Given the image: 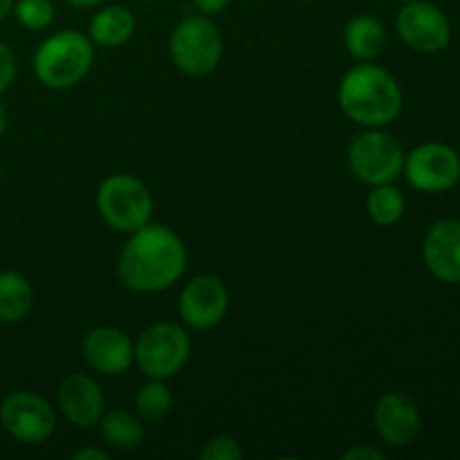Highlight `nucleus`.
Here are the masks:
<instances>
[{"label":"nucleus","mask_w":460,"mask_h":460,"mask_svg":"<svg viewBox=\"0 0 460 460\" xmlns=\"http://www.w3.org/2000/svg\"><path fill=\"white\" fill-rule=\"evenodd\" d=\"M187 245L171 227L148 223L128 234L117 261L121 286L139 295H155L173 288L187 270Z\"/></svg>","instance_id":"nucleus-1"},{"label":"nucleus","mask_w":460,"mask_h":460,"mask_svg":"<svg viewBox=\"0 0 460 460\" xmlns=\"http://www.w3.org/2000/svg\"><path fill=\"white\" fill-rule=\"evenodd\" d=\"M337 102L353 124L362 128H385L402 111V88L389 70L362 61L341 76Z\"/></svg>","instance_id":"nucleus-2"},{"label":"nucleus","mask_w":460,"mask_h":460,"mask_svg":"<svg viewBox=\"0 0 460 460\" xmlns=\"http://www.w3.org/2000/svg\"><path fill=\"white\" fill-rule=\"evenodd\" d=\"M94 61V43L79 30L49 34L34 52V75L45 88L67 90L88 76Z\"/></svg>","instance_id":"nucleus-3"},{"label":"nucleus","mask_w":460,"mask_h":460,"mask_svg":"<svg viewBox=\"0 0 460 460\" xmlns=\"http://www.w3.org/2000/svg\"><path fill=\"white\" fill-rule=\"evenodd\" d=\"M99 216L108 227L133 234L153 220V193L137 175L111 173L102 180L94 196Z\"/></svg>","instance_id":"nucleus-4"},{"label":"nucleus","mask_w":460,"mask_h":460,"mask_svg":"<svg viewBox=\"0 0 460 460\" xmlns=\"http://www.w3.org/2000/svg\"><path fill=\"white\" fill-rule=\"evenodd\" d=\"M223 34L205 13L182 18L169 36L171 61L187 76L200 79L211 75L223 61Z\"/></svg>","instance_id":"nucleus-5"},{"label":"nucleus","mask_w":460,"mask_h":460,"mask_svg":"<svg viewBox=\"0 0 460 460\" xmlns=\"http://www.w3.org/2000/svg\"><path fill=\"white\" fill-rule=\"evenodd\" d=\"M191 337L175 322H155L135 340V367L153 380H169L187 367Z\"/></svg>","instance_id":"nucleus-6"},{"label":"nucleus","mask_w":460,"mask_h":460,"mask_svg":"<svg viewBox=\"0 0 460 460\" xmlns=\"http://www.w3.org/2000/svg\"><path fill=\"white\" fill-rule=\"evenodd\" d=\"M404 155L402 144L382 128H364L350 139L346 151L350 173L368 187L395 182L402 175Z\"/></svg>","instance_id":"nucleus-7"},{"label":"nucleus","mask_w":460,"mask_h":460,"mask_svg":"<svg viewBox=\"0 0 460 460\" xmlns=\"http://www.w3.org/2000/svg\"><path fill=\"white\" fill-rule=\"evenodd\" d=\"M57 409L39 394L13 391L0 402V425L22 445H40L57 431Z\"/></svg>","instance_id":"nucleus-8"},{"label":"nucleus","mask_w":460,"mask_h":460,"mask_svg":"<svg viewBox=\"0 0 460 460\" xmlns=\"http://www.w3.org/2000/svg\"><path fill=\"white\" fill-rule=\"evenodd\" d=\"M402 173L407 175L409 184L418 191H449L460 180V155L447 144H420L404 155Z\"/></svg>","instance_id":"nucleus-9"},{"label":"nucleus","mask_w":460,"mask_h":460,"mask_svg":"<svg viewBox=\"0 0 460 460\" xmlns=\"http://www.w3.org/2000/svg\"><path fill=\"white\" fill-rule=\"evenodd\" d=\"M180 317L193 331H211L229 310V290L216 274H198L184 283L178 299Z\"/></svg>","instance_id":"nucleus-10"},{"label":"nucleus","mask_w":460,"mask_h":460,"mask_svg":"<svg viewBox=\"0 0 460 460\" xmlns=\"http://www.w3.org/2000/svg\"><path fill=\"white\" fill-rule=\"evenodd\" d=\"M395 30L402 43L413 52L436 54L447 48L452 39V27L447 16L427 0H411L404 3L395 18Z\"/></svg>","instance_id":"nucleus-11"},{"label":"nucleus","mask_w":460,"mask_h":460,"mask_svg":"<svg viewBox=\"0 0 460 460\" xmlns=\"http://www.w3.org/2000/svg\"><path fill=\"white\" fill-rule=\"evenodd\" d=\"M81 355L99 376H124L135 364V341L115 326H94L84 335Z\"/></svg>","instance_id":"nucleus-12"},{"label":"nucleus","mask_w":460,"mask_h":460,"mask_svg":"<svg viewBox=\"0 0 460 460\" xmlns=\"http://www.w3.org/2000/svg\"><path fill=\"white\" fill-rule=\"evenodd\" d=\"M58 411L76 429H93L106 411L102 385L88 373H70L57 391Z\"/></svg>","instance_id":"nucleus-13"},{"label":"nucleus","mask_w":460,"mask_h":460,"mask_svg":"<svg viewBox=\"0 0 460 460\" xmlns=\"http://www.w3.org/2000/svg\"><path fill=\"white\" fill-rule=\"evenodd\" d=\"M373 425L389 447H407L420 431V411L407 394L391 391L373 407Z\"/></svg>","instance_id":"nucleus-14"},{"label":"nucleus","mask_w":460,"mask_h":460,"mask_svg":"<svg viewBox=\"0 0 460 460\" xmlns=\"http://www.w3.org/2000/svg\"><path fill=\"white\" fill-rule=\"evenodd\" d=\"M422 259L436 279L460 283V220H440L427 232Z\"/></svg>","instance_id":"nucleus-15"},{"label":"nucleus","mask_w":460,"mask_h":460,"mask_svg":"<svg viewBox=\"0 0 460 460\" xmlns=\"http://www.w3.org/2000/svg\"><path fill=\"white\" fill-rule=\"evenodd\" d=\"M137 30V18L124 4H106L90 18L88 36L99 48H121L133 39Z\"/></svg>","instance_id":"nucleus-16"},{"label":"nucleus","mask_w":460,"mask_h":460,"mask_svg":"<svg viewBox=\"0 0 460 460\" xmlns=\"http://www.w3.org/2000/svg\"><path fill=\"white\" fill-rule=\"evenodd\" d=\"M346 52L358 63L373 61L382 54L386 45V27L373 13H359L353 16L344 27Z\"/></svg>","instance_id":"nucleus-17"},{"label":"nucleus","mask_w":460,"mask_h":460,"mask_svg":"<svg viewBox=\"0 0 460 460\" xmlns=\"http://www.w3.org/2000/svg\"><path fill=\"white\" fill-rule=\"evenodd\" d=\"M99 431L102 438L111 445L112 449L119 452H130L137 449L144 443V420L135 411H126V409H111L103 411L102 420H99Z\"/></svg>","instance_id":"nucleus-18"},{"label":"nucleus","mask_w":460,"mask_h":460,"mask_svg":"<svg viewBox=\"0 0 460 460\" xmlns=\"http://www.w3.org/2000/svg\"><path fill=\"white\" fill-rule=\"evenodd\" d=\"M34 308V288L25 274L0 272V322L18 323Z\"/></svg>","instance_id":"nucleus-19"},{"label":"nucleus","mask_w":460,"mask_h":460,"mask_svg":"<svg viewBox=\"0 0 460 460\" xmlns=\"http://www.w3.org/2000/svg\"><path fill=\"white\" fill-rule=\"evenodd\" d=\"M404 211H407V200L394 182L371 187L367 196V214L373 223L380 227H391L402 220Z\"/></svg>","instance_id":"nucleus-20"},{"label":"nucleus","mask_w":460,"mask_h":460,"mask_svg":"<svg viewBox=\"0 0 460 460\" xmlns=\"http://www.w3.org/2000/svg\"><path fill=\"white\" fill-rule=\"evenodd\" d=\"M173 409V394L166 386V380H153L148 377L146 385L135 394V413L144 422H160Z\"/></svg>","instance_id":"nucleus-21"},{"label":"nucleus","mask_w":460,"mask_h":460,"mask_svg":"<svg viewBox=\"0 0 460 460\" xmlns=\"http://www.w3.org/2000/svg\"><path fill=\"white\" fill-rule=\"evenodd\" d=\"M12 12L16 21L25 30L31 31L48 30L54 18H57V9H54L52 0H16Z\"/></svg>","instance_id":"nucleus-22"},{"label":"nucleus","mask_w":460,"mask_h":460,"mask_svg":"<svg viewBox=\"0 0 460 460\" xmlns=\"http://www.w3.org/2000/svg\"><path fill=\"white\" fill-rule=\"evenodd\" d=\"M243 447L234 436L220 434L214 436L200 449V460H241Z\"/></svg>","instance_id":"nucleus-23"},{"label":"nucleus","mask_w":460,"mask_h":460,"mask_svg":"<svg viewBox=\"0 0 460 460\" xmlns=\"http://www.w3.org/2000/svg\"><path fill=\"white\" fill-rule=\"evenodd\" d=\"M16 79V57L4 40H0V94L7 93Z\"/></svg>","instance_id":"nucleus-24"},{"label":"nucleus","mask_w":460,"mask_h":460,"mask_svg":"<svg viewBox=\"0 0 460 460\" xmlns=\"http://www.w3.org/2000/svg\"><path fill=\"white\" fill-rule=\"evenodd\" d=\"M341 460H385V454L376 449L373 445H353L341 454Z\"/></svg>","instance_id":"nucleus-25"},{"label":"nucleus","mask_w":460,"mask_h":460,"mask_svg":"<svg viewBox=\"0 0 460 460\" xmlns=\"http://www.w3.org/2000/svg\"><path fill=\"white\" fill-rule=\"evenodd\" d=\"M232 0H193V7L205 16H216V13L225 12Z\"/></svg>","instance_id":"nucleus-26"},{"label":"nucleus","mask_w":460,"mask_h":460,"mask_svg":"<svg viewBox=\"0 0 460 460\" xmlns=\"http://www.w3.org/2000/svg\"><path fill=\"white\" fill-rule=\"evenodd\" d=\"M72 460H111V456H108V452H103V449L84 447L79 449V452L72 454Z\"/></svg>","instance_id":"nucleus-27"},{"label":"nucleus","mask_w":460,"mask_h":460,"mask_svg":"<svg viewBox=\"0 0 460 460\" xmlns=\"http://www.w3.org/2000/svg\"><path fill=\"white\" fill-rule=\"evenodd\" d=\"M70 7H76V9H90V7H99V4L103 3V0H66Z\"/></svg>","instance_id":"nucleus-28"},{"label":"nucleus","mask_w":460,"mask_h":460,"mask_svg":"<svg viewBox=\"0 0 460 460\" xmlns=\"http://www.w3.org/2000/svg\"><path fill=\"white\" fill-rule=\"evenodd\" d=\"M13 3H16V0H0V21H3L4 16H9V13H12Z\"/></svg>","instance_id":"nucleus-29"},{"label":"nucleus","mask_w":460,"mask_h":460,"mask_svg":"<svg viewBox=\"0 0 460 460\" xmlns=\"http://www.w3.org/2000/svg\"><path fill=\"white\" fill-rule=\"evenodd\" d=\"M4 130H7V108L0 102V137H3Z\"/></svg>","instance_id":"nucleus-30"},{"label":"nucleus","mask_w":460,"mask_h":460,"mask_svg":"<svg viewBox=\"0 0 460 460\" xmlns=\"http://www.w3.org/2000/svg\"><path fill=\"white\" fill-rule=\"evenodd\" d=\"M139 3H162V0H139Z\"/></svg>","instance_id":"nucleus-31"},{"label":"nucleus","mask_w":460,"mask_h":460,"mask_svg":"<svg viewBox=\"0 0 460 460\" xmlns=\"http://www.w3.org/2000/svg\"><path fill=\"white\" fill-rule=\"evenodd\" d=\"M402 3H411V0H402Z\"/></svg>","instance_id":"nucleus-32"}]
</instances>
